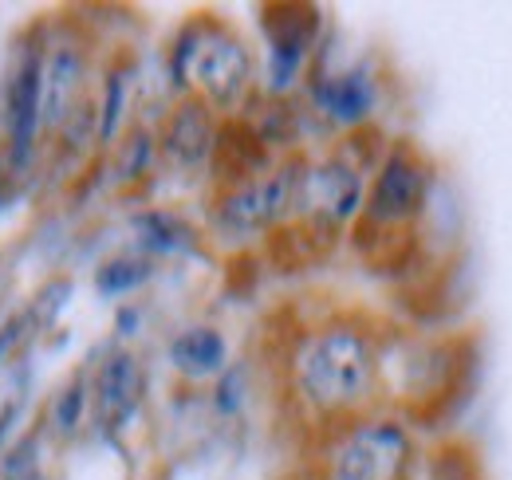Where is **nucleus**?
Here are the masks:
<instances>
[{
    "instance_id": "nucleus-17",
    "label": "nucleus",
    "mask_w": 512,
    "mask_h": 480,
    "mask_svg": "<svg viewBox=\"0 0 512 480\" xmlns=\"http://www.w3.org/2000/svg\"><path fill=\"white\" fill-rule=\"evenodd\" d=\"M134 233L142 240V248H150V252H190L197 244L190 225L182 217H174V213H162V209L138 213L134 217Z\"/></svg>"
},
{
    "instance_id": "nucleus-1",
    "label": "nucleus",
    "mask_w": 512,
    "mask_h": 480,
    "mask_svg": "<svg viewBox=\"0 0 512 480\" xmlns=\"http://www.w3.org/2000/svg\"><path fill=\"white\" fill-rule=\"evenodd\" d=\"M296 382L320 414L355 410L375 386V347L359 327H323L296 355Z\"/></svg>"
},
{
    "instance_id": "nucleus-15",
    "label": "nucleus",
    "mask_w": 512,
    "mask_h": 480,
    "mask_svg": "<svg viewBox=\"0 0 512 480\" xmlns=\"http://www.w3.org/2000/svg\"><path fill=\"white\" fill-rule=\"evenodd\" d=\"M316 99L335 122H359L367 119V111L375 103V87L363 71H343L316 87Z\"/></svg>"
},
{
    "instance_id": "nucleus-14",
    "label": "nucleus",
    "mask_w": 512,
    "mask_h": 480,
    "mask_svg": "<svg viewBox=\"0 0 512 480\" xmlns=\"http://www.w3.org/2000/svg\"><path fill=\"white\" fill-rule=\"evenodd\" d=\"M213 138H217V130H213V119H209V107H205L201 99H186V103L170 115V122H166L162 146H166L170 162H178V166H197L201 158L213 154Z\"/></svg>"
},
{
    "instance_id": "nucleus-11",
    "label": "nucleus",
    "mask_w": 512,
    "mask_h": 480,
    "mask_svg": "<svg viewBox=\"0 0 512 480\" xmlns=\"http://www.w3.org/2000/svg\"><path fill=\"white\" fill-rule=\"evenodd\" d=\"M335 237H339L335 225H327L320 217H300V221L288 225V229H272V237H268V256H272V264H276L280 272H300V268L323 260V256L331 252Z\"/></svg>"
},
{
    "instance_id": "nucleus-9",
    "label": "nucleus",
    "mask_w": 512,
    "mask_h": 480,
    "mask_svg": "<svg viewBox=\"0 0 512 480\" xmlns=\"http://www.w3.org/2000/svg\"><path fill=\"white\" fill-rule=\"evenodd\" d=\"M40 79H44L40 52H24V60L12 71V83H8V146H12V166H28L32 146H36V130H40Z\"/></svg>"
},
{
    "instance_id": "nucleus-21",
    "label": "nucleus",
    "mask_w": 512,
    "mask_h": 480,
    "mask_svg": "<svg viewBox=\"0 0 512 480\" xmlns=\"http://www.w3.org/2000/svg\"><path fill=\"white\" fill-rule=\"evenodd\" d=\"M146 158H150V138L146 134H134L127 142V162H123V174H138L142 166H146Z\"/></svg>"
},
{
    "instance_id": "nucleus-19",
    "label": "nucleus",
    "mask_w": 512,
    "mask_h": 480,
    "mask_svg": "<svg viewBox=\"0 0 512 480\" xmlns=\"http://www.w3.org/2000/svg\"><path fill=\"white\" fill-rule=\"evenodd\" d=\"M123 91H127V79L115 71L107 79V103H103V115H99V138L111 142L115 130H119V115H123Z\"/></svg>"
},
{
    "instance_id": "nucleus-2",
    "label": "nucleus",
    "mask_w": 512,
    "mask_h": 480,
    "mask_svg": "<svg viewBox=\"0 0 512 480\" xmlns=\"http://www.w3.org/2000/svg\"><path fill=\"white\" fill-rule=\"evenodd\" d=\"M481 370V343L473 331H457L430 343L406 374V418L434 429L457 418Z\"/></svg>"
},
{
    "instance_id": "nucleus-13",
    "label": "nucleus",
    "mask_w": 512,
    "mask_h": 480,
    "mask_svg": "<svg viewBox=\"0 0 512 480\" xmlns=\"http://www.w3.org/2000/svg\"><path fill=\"white\" fill-rule=\"evenodd\" d=\"M79 83H83V56L71 44L56 48L40 79V126H60L71 115L79 99Z\"/></svg>"
},
{
    "instance_id": "nucleus-5",
    "label": "nucleus",
    "mask_w": 512,
    "mask_h": 480,
    "mask_svg": "<svg viewBox=\"0 0 512 480\" xmlns=\"http://www.w3.org/2000/svg\"><path fill=\"white\" fill-rule=\"evenodd\" d=\"M410 433L398 421H367L343 437L327 480H406Z\"/></svg>"
},
{
    "instance_id": "nucleus-6",
    "label": "nucleus",
    "mask_w": 512,
    "mask_h": 480,
    "mask_svg": "<svg viewBox=\"0 0 512 480\" xmlns=\"http://www.w3.org/2000/svg\"><path fill=\"white\" fill-rule=\"evenodd\" d=\"M300 181H304V170L292 162V166H280L272 174H260V178L229 189L221 197V205H217V225L225 233H260V229H272L300 201Z\"/></svg>"
},
{
    "instance_id": "nucleus-16",
    "label": "nucleus",
    "mask_w": 512,
    "mask_h": 480,
    "mask_svg": "<svg viewBox=\"0 0 512 480\" xmlns=\"http://www.w3.org/2000/svg\"><path fill=\"white\" fill-rule=\"evenodd\" d=\"M170 359L182 374L190 378H205L217 374L225 366V339L213 327H190L170 343Z\"/></svg>"
},
{
    "instance_id": "nucleus-4",
    "label": "nucleus",
    "mask_w": 512,
    "mask_h": 480,
    "mask_svg": "<svg viewBox=\"0 0 512 480\" xmlns=\"http://www.w3.org/2000/svg\"><path fill=\"white\" fill-rule=\"evenodd\" d=\"M430 197V162L414 142H394L383 170L363 205V225L375 229H414Z\"/></svg>"
},
{
    "instance_id": "nucleus-12",
    "label": "nucleus",
    "mask_w": 512,
    "mask_h": 480,
    "mask_svg": "<svg viewBox=\"0 0 512 480\" xmlns=\"http://www.w3.org/2000/svg\"><path fill=\"white\" fill-rule=\"evenodd\" d=\"M264 162H268L264 138L256 134L253 126H245V122H229L213 138V170H217L221 181H233V189L245 185V181L260 178Z\"/></svg>"
},
{
    "instance_id": "nucleus-3",
    "label": "nucleus",
    "mask_w": 512,
    "mask_h": 480,
    "mask_svg": "<svg viewBox=\"0 0 512 480\" xmlns=\"http://www.w3.org/2000/svg\"><path fill=\"white\" fill-rule=\"evenodd\" d=\"M174 75L178 79H193L201 87V95L217 107H237L245 87H249V75H253V63L245 44L217 20H197L190 24L182 36H178V48H174Z\"/></svg>"
},
{
    "instance_id": "nucleus-10",
    "label": "nucleus",
    "mask_w": 512,
    "mask_h": 480,
    "mask_svg": "<svg viewBox=\"0 0 512 480\" xmlns=\"http://www.w3.org/2000/svg\"><path fill=\"white\" fill-rule=\"evenodd\" d=\"M142 402V366L134 355L119 351L99 366L95 378V414L103 421V429H123L134 410Z\"/></svg>"
},
{
    "instance_id": "nucleus-20",
    "label": "nucleus",
    "mask_w": 512,
    "mask_h": 480,
    "mask_svg": "<svg viewBox=\"0 0 512 480\" xmlns=\"http://www.w3.org/2000/svg\"><path fill=\"white\" fill-rule=\"evenodd\" d=\"M79 414H83V382H71L60 394V402H56V425L64 433H71L79 425Z\"/></svg>"
},
{
    "instance_id": "nucleus-18",
    "label": "nucleus",
    "mask_w": 512,
    "mask_h": 480,
    "mask_svg": "<svg viewBox=\"0 0 512 480\" xmlns=\"http://www.w3.org/2000/svg\"><path fill=\"white\" fill-rule=\"evenodd\" d=\"M146 276H150V264H146V260H111V264L99 268L95 288H99L103 296H123L130 288H138Z\"/></svg>"
},
{
    "instance_id": "nucleus-8",
    "label": "nucleus",
    "mask_w": 512,
    "mask_h": 480,
    "mask_svg": "<svg viewBox=\"0 0 512 480\" xmlns=\"http://www.w3.org/2000/svg\"><path fill=\"white\" fill-rule=\"evenodd\" d=\"M296 205H304V217H320L327 225L343 229V221H351L363 205V178L355 166L331 158L316 170H304Z\"/></svg>"
},
{
    "instance_id": "nucleus-7",
    "label": "nucleus",
    "mask_w": 512,
    "mask_h": 480,
    "mask_svg": "<svg viewBox=\"0 0 512 480\" xmlns=\"http://www.w3.org/2000/svg\"><path fill=\"white\" fill-rule=\"evenodd\" d=\"M264 32H268V75H272V91H284L300 63L308 56L316 32H320V12L312 4H268L264 8Z\"/></svg>"
}]
</instances>
